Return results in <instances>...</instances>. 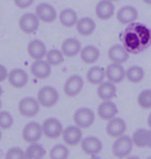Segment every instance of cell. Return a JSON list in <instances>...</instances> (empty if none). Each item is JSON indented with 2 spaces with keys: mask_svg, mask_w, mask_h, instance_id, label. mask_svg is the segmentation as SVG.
I'll list each match as a JSON object with an SVG mask.
<instances>
[{
  "mask_svg": "<svg viewBox=\"0 0 151 159\" xmlns=\"http://www.w3.org/2000/svg\"><path fill=\"white\" fill-rule=\"evenodd\" d=\"M147 123H148V126L151 128V113L149 114V116H148V119H147Z\"/></svg>",
  "mask_w": 151,
  "mask_h": 159,
  "instance_id": "f35d334b",
  "label": "cell"
},
{
  "mask_svg": "<svg viewBox=\"0 0 151 159\" xmlns=\"http://www.w3.org/2000/svg\"><path fill=\"white\" fill-rule=\"evenodd\" d=\"M145 78V71L144 68L139 65H133L126 69L125 79H127L130 83L137 84V83L142 82Z\"/></svg>",
  "mask_w": 151,
  "mask_h": 159,
  "instance_id": "4316f807",
  "label": "cell"
},
{
  "mask_svg": "<svg viewBox=\"0 0 151 159\" xmlns=\"http://www.w3.org/2000/svg\"><path fill=\"white\" fill-rule=\"evenodd\" d=\"M31 74L34 75L35 78L44 80L49 78L51 75V71H52V65L50 64L47 60H34V62L31 64L30 67Z\"/></svg>",
  "mask_w": 151,
  "mask_h": 159,
  "instance_id": "4fadbf2b",
  "label": "cell"
},
{
  "mask_svg": "<svg viewBox=\"0 0 151 159\" xmlns=\"http://www.w3.org/2000/svg\"><path fill=\"white\" fill-rule=\"evenodd\" d=\"M138 9L131 5H125L117 12V20L121 24H130L138 19Z\"/></svg>",
  "mask_w": 151,
  "mask_h": 159,
  "instance_id": "44dd1931",
  "label": "cell"
},
{
  "mask_svg": "<svg viewBox=\"0 0 151 159\" xmlns=\"http://www.w3.org/2000/svg\"><path fill=\"white\" fill-rule=\"evenodd\" d=\"M134 146L138 148H146L147 141H148V129L146 128H138L134 131L131 135Z\"/></svg>",
  "mask_w": 151,
  "mask_h": 159,
  "instance_id": "f1b7e54d",
  "label": "cell"
},
{
  "mask_svg": "<svg viewBox=\"0 0 151 159\" xmlns=\"http://www.w3.org/2000/svg\"><path fill=\"white\" fill-rule=\"evenodd\" d=\"M78 14L73 8H64L59 14V21L64 27H73L78 22Z\"/></svg>",
  "mask_w": 151,
  "mask_h": 159,
  "instance_id": "d4e9b609",
  "label": "cell"
},
{
  "mask_svg": "<svg viewBox=\"0 0 151 159\" xmlns=\"http://www.w3.org/2000/svg\"><path fill=\"white\" fill-rule=\"evenodd\" d=\"M76 28L79 34H81L83 36H89L95 31L96 23L93 19L84 17L82 19H79L76 24Z\"/></svg>",
  "mask_w": 151,
  "mask_h": 159,
  "instance_id": "cb8c5ba5",
  "label": "cell"
},
{
  "mask_svg": "<svg viewBox=\"0 0 151 159\" xmlns=\"http://www.w3.org/2000/svg\"><path fill=\"white\" fill-rule=\"evenodd\" d=\"M1 107H2V102H1V99H0V110H1Z\"/></svg>",
  "mask_w": 151,
  "mask_h": 159,
  "instance_id": "f6af8a7d",
  "label": "cell"
},
{
  "mask_svg": "<svg viewBox=\"0 0 151 159\" xmlns=\"http://www.w3.org/2000/svg\"><path fill=\"white\" fill-rule=\"evenodd\" d=\"M138 104L142 107V109L148 110L151 109V90L146 89L143 90L138 96Z\"/></svg>",
  "mask_w": 151,
  "mask_h": 159,
  "instance_id": "d6a6232c",
  "label": "cell"
},
{
  "mask_svg": "<svg viewBox=\"0 0 151 159\" xmlns=\"http://www.w3.org/2000/svg\"><path fill=\"white\" fill-rule=\"evenodd\" d=\"M44 135L43 132V126L37 122H32L27 123L24 126L23 130H22V136L25 142H27L28 144H32V143H37L41 139V136Z\"/></svg>",
  "mask_w": 151,
  "mask_h": 159,
  "instance_id": "5b68a950",
  "label": "cell"
},
{
  "mask_svg": "<svg viewBox=\"0 0 151 159\" xmlns=\"http://www.w3.org/2000/svg\"><path fill=\"white\" fill-rule=\"evenodd\" d=\"M27 51L29 56L34 60L43 59L44 57L47 55V47L44 41L40 39H32L29 43H28Z\"/></svg>",
  "mask_w": 151,
  "mask_h": 159,
  "instance_id": "d6986e66",
  "label": "cell"
},
{
  "mask_svg": "<svg viewBox=\"0 0 151 159\" xmlns=\"http://www.w3.org/2000/svg\"><path fill=\"white\" fill-rule=\"evenodd\" d=\"M96 93H97V96L101 100H112L116 96L117 93L116 84H114V83H112L110 81L107 82L104 81L101 84L98 85Z\"/></svg>",
  "mask_w": 151,
  "mask_h": 159,
  "instance_id": "7402d4cb",
  "label": "cell"
},
{
  "mask_svg": "<svg viewBox=\"0 0 151 159\" xmlns=\"http://www.w3.org/2000/svg\"><path fill=\"white\" fill-rule=\"evenodd\" d=\"M37 100L41 107H52L59 101V92L52 86H44L37 92Z\"/></svg>",
  "mask_w": 151,
  "mask_h": 159,
  "instance_id": "7a4b0ae2",
  "label": "cell"
},
{
  "mask_svg": "<svg viewBox=\"0 0 151 159\" xmlns=\"http://www.w3.org/2000/svg\"><path fill=\"white\" fill-rule=\"evenodd\" d=\"M108 56L112 62L119 63V64H123L130 58L126 48L121 46V44H114V46H112L108 51Z\"/></svg>",
  "mask_w": 151,
  "mask_h": 159,
  "instance_id": "ac0fdd59",
  "label": "cell"
},
{
  "mask_svg": "<svg viewBox=\"0 0 151 159\" xmlns=\"http://www.w3.org/2000/svg\"><path fill=\"white\" fill-rule=\"evenodd\" d=\"M73 121H75L76 125L79 126L80 128H88V127L92 126L93 123H94L95 114L89 107H80L73 114Z\"/></svg>",
  "mask_w": 151,
  "mask_h": 159,
  "instance_id": "277c9868",
  "label": "cell"
},
{
  "mask_svg": "<svg viewBox=\"0 0 151 159\" xmlns=\"http://www.w3.org/2000/svg\"><path fill=\"white\" fill-rule=\"evenodd\" d=\"M14 2L19 8H28L34 3V0H14Z\"/></svg>",
  "mask_w": 151,
  "mask_h": 159,
  "instance_id": "d590c367",
  "label": "cell"
},
{
  "mask_svg": "<svg viewBox=\"0 0 151 159\" xmlns=\"http://www.w3.org/2000/svg\"><path fill=\"white\" fill-rule=\"evenodd\" d=\"M50 159H67L69 156V150L67 146L57 144L50 150Z\"/></svg>",
  "mask_w": 151,
  "mask_h": 159,
  "instance_id": "f546056e",
  "label": "cell"
},
{
  "mask_svg": "<svg viewBox=\"0 0 151 159\" xmlns=\"http://www.w3.org/2000/svg\"><path fill=\"white\" fill-rule=\"evenodd\" d=\"M25 151H26L28 159H43L47 153L45 147L38 142L29 144L28 148Z\"/></svg>",
  "mask_w": 151,
  "mask_h": 159,
  "instance_id": "83f0119b",
  "label": "cell"
},
{
  "mask_svg": "<svg viewBox=\"0 0 151 159\" xmlns=\"http://www.w3.org/2000/svg\"><path fill=\"white\" fill-rule=\"evenodd\" d=\"M84 88V80L79 75H70L64 83L63 91L68 97H76L82 92Z\"/></svg>",
  "mask_w": 151,
  "mask_h": 159,
  "instance_id": "52a82bcc",
  "label": "cell"
},
{
  "mask_svg": "<svg viewBox=\"0 0 151 159\" xmlns=\"http://www.w3.org/2000/svg\"><path fill=\"white\" fill-rule=\"evenodd\" d=\"M95 15L101 20H109L115 15V5L111 0H101L95 6Z\"/></svg>",
  "mask_w": 151,
  "mask_h": 159,
  "instance_id": "2e32d148",
  "label": "cell"
},
{
  "mask_svg": "<svg viewBox=\"0 0 151 159\" xmlns=\"http://www.w3.org/2000/svg\"><path fill=\"white\" fill-rule=\"evenodd\" d=\"M143 2H145L148 5H151V0H143Z\"/></svg>",
  "mask_w": 151,
  "mask_h": 159,
  "instance_id": "60d3db41",
  "label": "cell"
},
{
  "mask_svg": "<svg viewBox=\"0 0 151 159\" xmlns=\"http://www.w3.org/2000/svg\"><path fill=\"white\" fill-rule=\"evenodd\" d=\"M125 74H126V70L124 69L123 65L119 63L112 62L106 69V78L108 79V81L114 84H119L123 81L125 79Z\"/></svg>",
  "mask_w": 151,
  "mask_h": 159,
  "instance_id": "5bb4252c",
  "label": "cell"
},
{
  "mask_svg": "<svg viewBox=\"0 0 151 159\" xmlns=\"http://www.w3.org/2000/svg\"><path fill=\"white\" fill-rule=\"evenodd\" d=\"M8 82L12 87L21 89L25 87L28 83V75L27 72L22 68H14L8 72Z\"/></svg>",
  "mask_w": 151,
  "mask_h": 159,
  "instance_id": "9a60e30c",
  "label": "cell"
},
{
  "mask_svg": "<svg viewBox=\"0 0 151 159\" xmlns=\"http://www.w3.org/2000/svg\"><path fill=\"white\" fill-rule=\"evenodd\" d=\"M80 57H81L82 61L86 64H93L101 57V51L98 50L97 47L89 44V46L82 48L81 52H80Z\"/></svg>",
  "mask_w": 151,
  "mask_h": 159,
  "instance_id": "603a6c76",
  "label": "cell"
},
{
  "mask_svg": "<svg viewBox=\"0 0 151 159\" xmlns=\"http://www.w3.org/2000/svg\"><path fill=\"white\" fill-rule=\"evenodd\" d=\"M8 78V71L4 65L0 64V83L5 81Z\"/></svg>",
  "mask_w": 151,
  "mask_h": 159,
  "instance_id": "8d00e7d4",
  "label": "cell"
},
{
  "mask_svg": "<svg viewBox=\"0 0 151 159\" xmlns=\"http://www.w3.org/2000/svg\"><path fill=\"white\" fill-rule=\"evenodd\" d=\"M87 81L92 85H99L106 79V69L101 66H92L86 75Z\"/></svg>",
  "mask_w": 151,
  "mask_h": 159,
  "instance_id": "484cf974",
  "label": "cell"
},
{
  "mask_svg": "<svg viewBox=\"0 0 151 159\" xmlns=\"http://www.w3.org/2000/svg\"><path fill=\"white\" fill-rule=\"evenodd\" d=\"M40 20L38 19L36 14H32V12H26L20 18L19 21V26L20 29L23 31L24 33L31 34L34 33L35 31L40 27Z\"/></svg>",
  "mask_w": 151,
  "mask_h": 159,
  "instance_id": "ba28073f",
  "label": "cell"
},
{
  "mask_svg": "<svg viewBox=\"0 0 151 159\" xmlns=\"http://www.w3.org/2000/svg\"><path fill=\"white\" fill-rule=\"evenodd\" d=\"M111 1H113V2H114V1H118V0H111Z\"/></svg>",
  "mask_w": 151,
  "mask_h": 159,
  "instance_id": "bcb514c9",
  "label": "cell"
},
{
  "mask_svg": "<svg viewBox=\"0 0 151 159\" xmlns=\"http://www.w3.org/2000/svg\"><path fill=\"white\" fill-rule=\"evenodd\" d=\"M124 43H125V47L127 49L134 50L139 47L140 40L134 33H127L124 37Z\"/></svg>",
  "mask_w": 151,
  "mask_h": 159,
  "instance_id": "e575fe53",
  "label": "cell"
},
{
  "mask_svg": "<svg viewBox=\"0 0 151 159\" xmlns=\"http://www.w3.org/2000/svg\"><path fill=\"white\" fill-rule=\"evenodd\" d=\"M43 126V132L44 135H46L48 139H54L59 138L60 135H62L63 132V125L60 122V120L57 118H48L44 121V123L41 124Z\"/></svg>",
  "mask_w": 151,
  "mask_h": 159,
  "instance_id": "8992f818",
  "label": "cell"
},
{
  "mask_svg": "<svg viewBox=\"0 0 151 159\" xmlns=\"http://www.w3.org/2000/svg\"><path fill=\"white\" fill-rule=\"evenodd\" d=\"M1 139H2V129L0 128V141H1Z\"/></svg>",
  "mask_w": 151,
  "mask_h": 159,
  "instance_id": "7bdbcfd3",
  "label": "cell"
},
{
  "mask_svg": "<svg viewBox=\"0 0 151 159\" xmlns=\"http://www.w3.org/2000/svg\"><path fill=\"white\" fill-rule=\"evenodd\" d=\"M127 125L126 122L119 117H115V118L108 121L107 127H106V131H107L108 135L111 138H119L121 135L125 134Z\"/></svg>",
  "mask_w": 151,
  "mask_h": 159,
  "instance_id": "8fae6325",
  "label": "cell"
},
{
  "mask_svg": "<svg viewBox=\"0 0 151 159\" xmlns=\"http://www.w3.org/2000/svg\"><path fill=\"white\" fill-rule=\"evenodd\" d=\"M134 148V143L130 136L121 135L119 138H116L115 142L112 145V152L114 156L117 158H126L130 156Z\"/></svg>",
  "mask_w": 151,
  "mask_h": 159,
  "instance_id": "6da1fadb",
  "label": "cell"
},
{
  "mask_svg": "<svg viewBox=\"0 0 151 159\" xmlns=\"http://www.w3.org/2000/svg\"><path fill=\"white\" fill-rule=\"evenodd\" d=\"M35 14L41 22L45 23H53L57 19V11L50 3H40L35 8Z\"/></svg>",
  "mask_w": 151,
  "mask_h": 159,
  "instance_id": "30bf717a",
  "label": "cell"
},
{
  "mask_svg": "<svg viewBox=\"0 0 151 159\" xmlns=\"http://www.w3.org/2000/svg\"><path fill=\"white\" fill-rule=\"evenodd\" d=\"M62 139L67 146H76L78 144H81V142L83 139L82 128H80L76 124L75 125L66 126L65 128L63 129Z\"/></svg>",
  "mask_w": 151,
  "mask_h": 159,
  "instance_id": "9c48e42d",
  "label": "cell"
},
{
  "mask_svg": "<svg viewBox=\"0 0 151 159\" xmlns=\"http://www.w3.org/2000/svg\"><path fill=\"white\" fill-rule=\"evenodd\" d=\"M91 159H101V158L97 157V156H96V155H95V156H92V158H91Z\"/></svg>",
  "mask_w": 151,
  "mask_h": 159,
  "instance_id": "ee69618b",
  "label": "cell"
},
{
  "mask_svg": "<svg viewBox=\"0 0 151 159\" xmlns=\"http://www.w3.org/2000/svg\"><path fill=\"white\" fill-rule=\"evenodd\" d=\"M125 159H141V158L138 157V156H134V155H133V156H130H130H127Z\"/></svg>",
  "mask_w": 151,
  "mask_h": 159,
  "instance_id": "ab89813d",
  "label": "cell"
},
{
  "mask_svg": "<svg viewBox=\"0 0 151 159\" xmlns=\"http://www.w3.org/2000/svg\"><path fill=\"white\" fill-rule=\"evenodd\" d=\"M19 113L26 118H33L40 113V104L38 102L37 98L27 96L22 98L18 106Z\"/></svg>",
  "mask_w": 151,
  "mask_h": 159,
  "instance_id": "3957f363",
  "label": "cell"
},
{
  "mask_svg": "<svg viewBox=\"0 0 151 159\" xmlns=\"http://www.w3.org/2000/svg\"><path fill=\"white\" fill-rule=\"evenodd\" d=\"M97 114L101 119L109 121L117 117L118 107L116 103L112 100H102V102L97 107Z\"/></svg>",
  "mask_w": 151,
  "mask_h": 159,
  "instance_id": "e0dca14e",
  "label": "cell"
},
{
  "mask_svg": "<svg viewBox=\"0 0 151 159\" xmlns=\"http://www.w3.org/2000/svg\"><path fill=\"white\" fill-rule=\"evenodd\" d=\"M14 122V117L8 111H0V128L4 130L12 128Z\"/></svg>",
  "mask_w": 151,
  "mask_h": 159,
  "instance_id": "1f68e13d",
  "label": "cell"
},
{
  "mask_svg": "<svg viewBox=\"0 0 151 159\" xmlns=\"http://www.w3.org/2000/svg\"><path fill=\"white\" fill-rule=\"evenodd\" d=\"M46 60L52 66H58L64 61V54L62 51L58 49H52L47 52Z\"/></svg>",
  "mask_w": 151,
  "mask_h": 159,
  "instance_id": "4dcf8cb0",
  "label": "cell"
},
{
  "mask_svg": "<svg viewBox=\"0 0 151 159\" xmlns=\"http://www.w3.org/2000/svg\"><path fill=\"white\" fill-rule=\"evenodd\" d=\"M4 159H28L26 155V151L19 147H12L8 149L5 153Z\"/></svg>",
  "mask_w": 151,
  "mask_h": 159,
  "instance_id": "836d02e7",
  "label": "cell"
},
{
  "mask_svg": "<svg viewBox=\"0 0 151 159\" xmlns=\"http://www.w3.org/2000/svg\"><path fill=\"white\" fill-rule=\"evenodd\" d=\"M3 94V89H2V87L0 86V97H1V95Z\"/></svg>",
  "mask_w": 151,
  "mask_h": 159,
  "instance_id": "b9f144b4",
  "label": "cell"
},
{
  "mask_svg": "<svg viewBox=\"0 0 151 159\" xmlns=\"http://www.w3.org/2000/svg\"><path fill=\"white\" fill-rule=\"evenodd\" d=\"M147 147L151 148V128L148 129V141H147Z\"/></svg>",
  "mask_w": 151,
  "mask_h": 159,
  "instance_id": "74e56055",
  "label": "cell"
},
{
  "mask_svg": "<svg viewBox=\"0 0 151 159\" xmlns=\"http://www.w3.org/2000/svg\"><path fill=\"white\" fill-rule=\"evenodd\" d=\"M82 50L81 41L75 37H68L62 43L61 51L65 57H75L80 54Z\"/></svg>",
  "mask_w": 151,
  "mask_h": 159,
  "instance_id": "ffe728a7",
  "label": "cell"
},
{
  "mask_svg": "<svg viewBox=\"0 0 151 159\" xmlns=\"http://www.w3.org/2000/svg\"><path fill=\"white\" fill-rule=\"evenodd\" d=\"M146 159H151V156H149L148 158H146Z\"/></svg>",
  "mask_w": 151,
  "mask_h": 159,
  "instance_id": "7dc6e473",
  "label": "cell"
},
{
  "mask_svg": "<svg viewBox=\"0 0 151 159\" xmlns=\"http://www.w3.org/2000/svg\"><path fill=\"white\" fill-rule=\"evenodd\" d=\"M81 148L85 154L95 156L102 150V143L98 138L90 135L82 139Z\"/></svg>",
  "mask_w": 151,
  "mask_h": 159,
  "instance_id": "7c38bea8",
  "label": "cell"
}]
</instances>
